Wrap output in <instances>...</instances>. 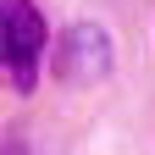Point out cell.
Returning <instances> with one entry per match:
<instances>
[{
	"mask_svg": "<svg viewBox=\"0 0 155 155\" xmlns=\"http://www.w3.org/2000/svg\"><path fill=\"white\" fill-rule=\"evenodd\" d=\"M111 61H116V45L100 22H72L61 39H55V78L72 89H89V83H105L111 78Z\"/></svg>",
	"mask_w": 155,
	"mask_h": 155,
	"instance_id": "cell-2",
	"label": "cell"
},
{
	"mask_svg": "<svg viewBox=\"0 0 155 155\" xmlns=\"http://www.w3.org/2000/svg\"><path fill=\"white\" fill-rule=\"evenodd\" d=\"M50 45V22L39 17L33 0H0V67H6L11 89H33L39 83V61Z\"/></svg>",
	"mask_w": 155,
	"mask_h": 155,
	"instance_id": "cell-1",
	"label": "cell"
},
{
	"mask_svg": "<svg viewBox=\"0 0 155 155\" xmlns=\"http://www.w3.org/2000/svg\"><path fill=\"white\" fill-rule=\"evenodd\" d=\"M0 155H45V150H39L28 133H6V150H0Z\"/></svg>",
	"mask_w": 155,
	"mask_h": 155,
	"instance_id": "cell-3",
	"label": "cell"
}]
</instances>
